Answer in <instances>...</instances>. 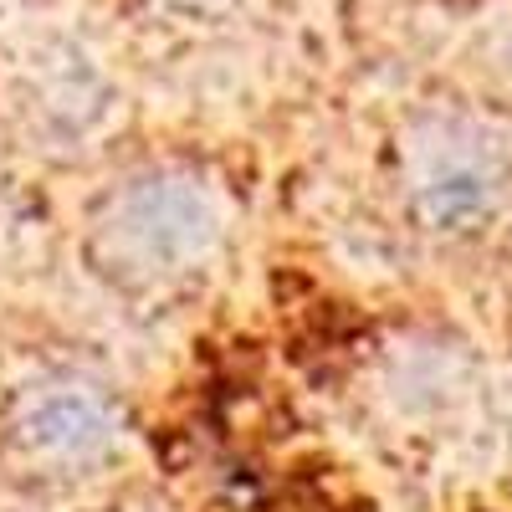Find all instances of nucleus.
Returning <instances> with one entry per match:
<instances>
[{"label": "nucleus", "instance_id": "nucleus-1", "mask_svg": "<svg viewBox=\"0 0 512 512\" xmlns=\"http://www.w3.org/2000/svg\"><path fill=\"white\" fill-rule=\"evenodd\" d=\"M226 241V210L205 180L180 169H154L118 185L88 226L93 267L128 287L159 292L200 277Z\"/></svg>", "mask_w": 512, "mask_h": 512}, {"label": "nucleus", "instance_id": "nucleus-2", "mask_svg": "<svg viewBox=\"0 0 512 512\" xmlns=\"http://www.w3.org/2000/svg\"><path fill=\"white\" fill-rule=\"evenodd\" d=\"M128 415L108 384L52 369L26 379L6 405V441L36 477H88L123 451Z\"/></svg>", "mask_w": 512, "mask_h": 512}, {"label": "nucleus", "instance_id": "nucleus-3", "mask_svg": "<svg viewBox=\"0 0 512 512\" xmlns=\"http://www.w3.org/2000/svg\"><path fill=\"white\" fill-rule=\"evenodd\" d=\"M405 210L425 236H477L512 190L507 149L477 123H431L405 149Z\"/></svg>", "mask_w": 512, "mask_h": 512}]
</instances>
